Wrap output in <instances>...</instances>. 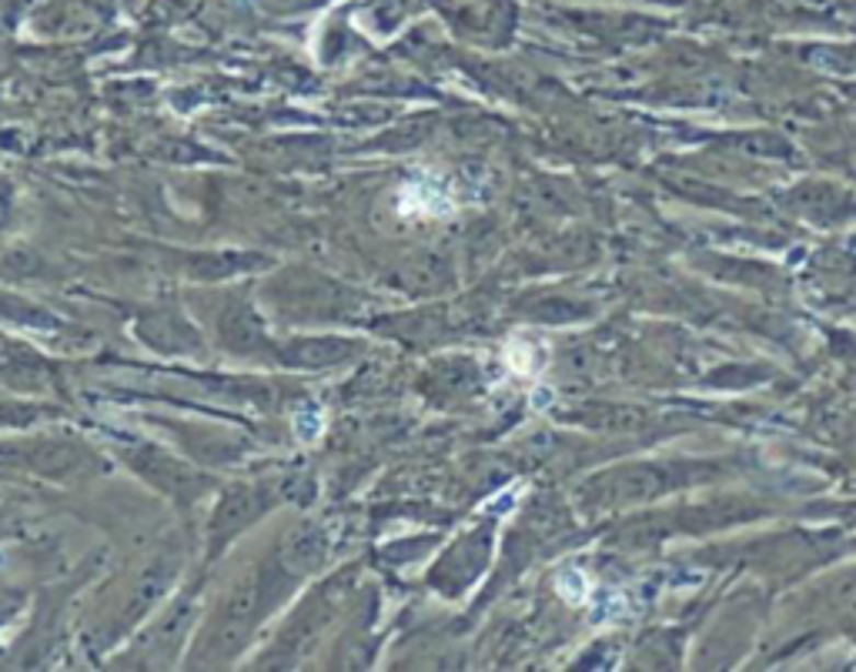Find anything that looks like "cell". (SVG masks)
<instances>
[{"mask_svg": "<svg viewBox=\"0 0 856 672\" xmlns=\"http://www.w3.org/2000/svg\"><path fill=\"white\" fill-rule=\"evenodd\" d=\"M321 432H324L321 412H298V415H295V435H298L301 442H318Z\"/></svg>", "mask_w": 856, "mask_h": 672, "instance_id": "2", "label": "cell"}, {"mask_svg": "<svg viewBox=\"0 0 856 672\" xmlns=\"http://www.w3.org/2000/svg\"><path fill=\"white\" fill-rule=\"evenodd\" d=\"M402 212L406 215H448L452 205H445V197L438 191H432L429 184H409L402 191Z\"/></svg>", "mask_w": 856, "mask_h": 672, "instance_id": "1", "label": "cell"}]
</instances>
